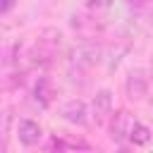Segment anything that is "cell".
Instances as JSON below:
<instances>
[{
  "mask_svg": "<svg viewBox=\"0 0 153 153\" xmlns=\"http://www.w3.org/2000/svg\"><path fill=\"white\" fill-rule=\"evenodd\" d=\"M110 5H112V0H88V12L98 14V12L110 10Z\"/></svg>",
  "mask_w": 153,
  "mask_h": 153,
  "instance_id": "obj_11",
  "label": "cell"
},
{
  "mask_svg": "<svg viewBox=\"0 0 153 153\" xmlns=\"http://www.w3.org/2000/svg\"><path fill=\"white\" fill-rule=\"evenodd\" d=\"M33 100L41 105V108H48L50 100H53V84L48 76H38L36 84H33Z\"/></svg>",
  "mask_w": 153,
  "mask_h": 153,
  "instance_id": "obj_7",
  "label": "cell"
},
{
  "mask_svg": "<svg viewBox=\"0 0 153 153\" xmlns=\"http://www.w3.org/2000/svg\"><path fill=\"white\" fill-rule=\"evenodd\" d=\"M60 115H62V120H65V122L76 124V127H84V124H86V115H88V110H86L84 100L72 98V100H67V103L60 108Z\"/></svg>",
  "mask_w": 153,
  "mask_h": 153,
  "instance_id": "obj_5",
  "label": "cell"
},
{
  "mask_svg": "<svg viewBox=\"0 0 153 153\" xmlns=\"http://www.w3.org/2000/svg\"><path fill=\"white\" fill-rule=\"evenodd\" d=\"M100 50L96 48V45H81L76 53H74V57H76V62H81V65H96L100 57Z\"/></svg>",
  "mask_w": 153,
  "mask_h": 153,
  "instance_id": "obj_8",
  "label": "cell"
},
{
  "mask_svg": "<svg viewBox=\"0 0 153 153\" xmlns=\"http://www.w3.org/2000/svg\"><path fill=\"white\" fill-rule=\"evenodd\" d=\"M148 86H151V79H148V72L146 69H131L127 81H124V91H127V98L129 100H143L148 96Z\"/></svg>",
  "mask_w": 153,
  "mask_h": 153,
  "instance_id": "obj_3",
  "label": "cell"
},
{
  "mask_svg": "<svg viewBox=\"0 0 153 153\" xmlns=\"http://www.w3.org/2000/svg\"><path fill=\"white\" fill-rule=\"evenodd\" d=\"M17 136H19V141H22L24 146H36V143L41 141V136H43V129H41V124L33 122V120H22V122L17 124Z\"/></svg>",
  "mask_w": 153,
  "mask_h": 153,
  "instance_id": "obj_6",
  "label": "cell"
},
{
  "mask_svg": "<svg viewBox=\"0 0 153 153\" xmlns=\"http://www.w3.org/2000/svg\"><path fill=\"white\" fill-rule=\"evenodd\" d=\"M50 148H53V151H65V148H86V151H88L91 146H88L86 141H76V139H57V136H55V139L50 141Z\"/></svg>",
  "mask_w": 153,
  "mask_h": 153,
  "instance_id": "obj_10",
  "label": "cell"
},
{
  "mask_svg": "<svg viewBox=\"0 0 153 153\" xmlns=\"http://www.w3.org/2000/svg\"><path fill=\"white\" fill-rule=\"evenodd\" d=\"M129 141H131L134 146H146V143L151 141V129H148L146 124L136 122L134 129H131V134H129Z\"/></svg>",
  "mask_w": 153,
  "mask_h": 153,
  "instance_id": "obj_9",
  "label": "cell"
},
{
  "mask_svg": "<svg viewBox=\"0 0 153 153\" xmlns=\"http://www.w3.org/2000/svg\"><path fill=\"white\" fill-rule=\"evenodd\" d=\"M60 38H62V36H60V31H55V29L41 31V33L36 36L33 45L26 50L29 65H31V67H48V65L55 60L57 50H60Z\"/></svg>",
  "mask_w": 153,
  "mask_h": 153,
  "instance_id": "obj_1",
  "label": "cell"
},
{
  "mask_svg": "<svg viewBox=\"0 0 153 153\" xmlns=\"http://www.w3.org/2000/svg\"><path fill=\"white\" fill-rule=\"evenodd\" d=\"M110 115H112V93L108 88H103L91 100V117L96 124H105L110 120Z\"/></svg>",
  "mask_w": 153,
  "mask_h": 153,
  "instance_id": "obj_4",
  "label": "cell"
},
{
  "mask_svg": "<svg viewBox=\"0 0 153 153\" xmlns=\"http://www.w3.org/2000/svg\"><path fill=\"white\" fill-rule=\"evenodd\" d=\"M134 124H136V120L131 117V112L117 110L115 115H110V139H112L115 143H124V141L129 139Z\"/></svg>",
  "mask_w": 153,
  "mask_h": 153,
  "instance_id": "obj_2",
  "label": "cell"
},
{
  "mask_svg": "<svg viewBox=\"0 0 153 153\" xmlns=\"http://www.w3.org/2000/svg\"><path fill=\"white\" fill-rule=\"evenodd\" d=\"M14 2H17V0H0V14H7V12L14 7Z\"/></svg>",
  "mask_w": 153,
  "mask_h": 153,
  "instance_id": "obj_12",
  "label": "cell"
}]
</instances>
